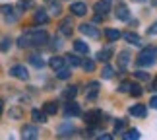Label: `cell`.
Wrapping results in <instances>:
<instances>
[{
  "mask_svg": "<svg viewBox=\"0 0 157 140\" xmlns=\"http://www.w3.org/2000/svg\"><path fill=\"white\" fill-rule=\"evenodd\" d=\"M82 66H83V70H87V72H93V68H95V62H93V60H83V62H82Z\"/></svg>",
  "mask_w": 157,
  "mask_h": 140,
  "instance_id": "obj_33",
  "label": "cell"
},
{
  "mask_svg": "<svg viewBox=\"0 0 157 140\" xmlns=\"http://www.w3.org/2000/svg\"><path fill=\"white\" fill-rule=\"evenodd\" d=\"M147 35H157V22H155L153 26H151V27L147 29Z\"/></svg>",
  "mask_w": 157,
  "mask_h": 140,
  "instance_id": "obj_40",
  "label": "cell"
},
{
  "mask_svg": "<svg viewBox=\"0 0 157 140\" xmlns=\"http://www.w3.org/2000/svg\"><path fill=\"white\" fill-rule=\"evenodd\" d=\"M29 62H31L35 68H43L45 66V60L39 57V54H31V57H29Z\"/></svg>",
  "mask_w": 157,
  "mask_h": 140,
  "instance_id": "obj_19",
  "label": "cell"
},
{
  "mask_svg": "<svg viewBox=\"0 0 157 140\" xmlns=\"http://www.w3.org/2000/svg\"><path fill=\"white\" fill-rule=\"evenodd\" d=\"M151 90H153V92H157V78L151 82Z\"/></svg>",
  "mask_w": 157,
  "mask_h": 140,
  "instance_id": "obj_42",
  "label": "cell"
},
{
  "mask_svg": "<svg viewBox=\"0 0 157 140\" xmlns=\"http://www.w3.org/2000/svg\"><path fill=\"white\" fill-rule=\"evenodd\" d=\"M130 86H132V84L130 82H122V84H120V92H128V90H130Z\"/></svg>",
  "mask_w": 157,
  "mask_h": 140,
  "instance_id": "obj_37",
  "label": "cell"
},
{
  "mask_svg": "<svg viewBox=\"0 0 157 140\" xmlns=\"http://www.w3.org/2000/svg\"><path fill=\"white\" fill-rule=\"evenodd\" d=\"M0 113H2V101H0Z\"/></svg>",
  "mask_w": 157,
  "mask_h": 140,
  "instance_id": "obj_44",
  "label": "cell"
},
{
  "mask_svg": "<svg viewBox=\"0 0 157 140\" xmlns=\"http://www.w3.org/2000/svg\"><path fill=\"white\" fill-rule=\"evenodd\" d=\"M128 92H130L132 95H136V97H140V95L144 94V90H142L140 86H130V90H128Z\"/></svg>",
  "mask_w": 157,
  "mask_h": 140,
  "instance_id": "obj_34",
  "label": "cell"
},
{
  "mask_svg": "<svg viewBox=\"0 0 157 140\" xmlns=\"http://www.w3.org/2000/svg\"><path fill=\"white\" fill-rule=\"evenodd\" d=\"M47 2L51 4V14H52V16H60V12H62V8H60V4H56L54 0H47Z\"/></svg>",
  "mask_w": 157,
  "mask_h": 140,
  "instance_id": "obj_27",
  "label": "cell"
},
{
  "mask_svg": "<svg viewBox=\"0 0 157 140\" xmlns=\"http://www.w3.org/2000/svg\"><path fill=\"white\" fill-rule=\"evenodd\" d=\"M122 37H124L126 41H128V43H132V45H140V43H142V39L138 37L136 33H130V31H128V33H124Z\"/></svg>",
  "mask_w": 157,
  "mask_h": 140,
  "instance_id": "obj_21",
  "label": "cell"
},
{
  "mask_svg": "<svg viewBox=\"0 0 157 140\" xmlns=\"http://www.w3.org/2000/svg\"><path fill=\"white\" fill-rule=\"evenodd\" d=\"M49 64H51L52 70H58V68H62V66H64V58L62 57H52Z\"/></svg>",
  "mask_w": 157,
  "mask_h": 140,
  "instance_id": "obj_18",
  "label": "cell"
},
{
  "mask_svg": "<svg viewBox=\"0 0 157 140\" xmlns=\"http://www.w3.org/2000/svg\"><path fill=\"white\" fill-rule=\"evenodd\" d=\"M130 115H134V117H146V105L144 103H136V105L130 107Z\"/></svg>",
  "mask_w": 157,
  "mask_h": 140,
  "instance_id": "obj_9",
  "label": "cell"
},
{
  "mask_svg": "<svg viewBox=\"0 0 157 140\" xmlns=\"http://www.w3.org/2000/svg\"><path fill=\"white\" fill-rule=\"evenodd\" d=\"M70 10H72V14H74V16H86L87 6L83 4V2H74V4L70 6Z\"/></svg>",
  "mask_w": 157,
  "mask_h": 140,
  "instance_id": "obj_7",
  "label": "cell"
},
{
  "mask_svg": "<svg viewBox=\"0 0 157 140\" xmlns=\"http://www.w3.org/2000/svg\"><path fill=\"white\" fill-rule=\"evenodd\" d=\"M31 117H33L35 123H45V121H47V113L45 111H39V109H33Z\"/></svg>",
  "mask_w": 157,
  "mask_h": 140,
  "instance_id": "obj_15",
  "label": "cell"
},
{
  "mask_svg": "<svg viewBox=\"0 0 157 140\" xmlns=\"http://www.w3.org/2000/svg\"><path fill=\"white\" fill-rule=\"evenodd\" d=\"M66 60H68V62H70L72 66H78V64H82V60H80V58H78V57H72V54H70V57H68V58H66Z\"/></svg>",
  "mask_w": 157,
  "mask_h": 140,
  "instance_id": "obj_35",
  "label": "cell"
},
{
  "mask_svg": "<svg viewBox=\"0 0 157 140\" xmlns=\"http://www.w3.org/2000/svg\"><path fill=\"white\" fill-rule=\"evenodd\" d=\"M124 129V121H117V125H114V132H120Z\"/></svg>",
  "mask_w": 157,
  "mask_h": 140,
  "instance_id": "obj_39",
  "label": "cell"
},
{
  "mask_svg": "<svg viewBox=\"0 0 157 140\" xmlns=\"http://www.w3.org/2000/svg\"><path fill=\"white\" fill-rule=\"evenodd\" d=\"M35 22L37 23H47L49 22V14H47L45 10H37L35 12Z\"/></svg>",
  "mask_w": 157,
  "mask_h": 140,
  "instance_id": "obj_17",
  "label": "cell"
},
{
  "mask_svg": "<svg viewBox=\"0 0 157 140\" xmlns=\"http://www.w3.org/2000/svg\"><path fill=\"white\" fill-rule=\"evenodd\" d=\"M134 76L138 78V80H149V76L146 74V72H134Z\"/></svg>",
  "mask_w": 157,
  "mask_h": 140,
  "instance_id": "obj_36",
  "label": "cell"
},
{
  "mask_svg": "<svg viewBox=\"0 0 157 140\" xmlns=\"http://www.w3.org/2000/svg\"><path fill=\"white\" fill-rule=\"evenodd\" d=\"M31 6H33L31 0H20V2H17V8H20V12L25 10V8H31Z\"/></svg>",
  "mask_w": 157,
  "mask_h": 140,
  "instance_id": "obj_32",
  "label": "cell"
},
{
  "mask_svg": "<svg viewBox=\"0 0 157 140\" xmlns=\"http://www.w3.org/2000/svg\"><path fill=\"white\" fill-rule=\"evenodd\" d=\"M29 33H31V45H35V47L47 45V41H49V33L43 31V29H37V31H29Z\"/></svg>",
  "mask_w": 157,
  "mask_h": 140,
  "instance_id": "obj_2",
  "label": "cell"
},
{
  "mask_svg": "<svg viewBox=\"0 0 157 140\" xmlns=\"http://www.w3.org/2000/svg\"><path fill=\"white\" fill-rule=\"evenodd\" d=\"M12 10H14L12 6H2V8H0V12H2V14L6 16V22H16V18H17V16H16Z\"/></svg>",
  "mask_w": 157,
  "mask_h": 140,
  "instance_id": "obj_12",
  "label": "cell"
},
{
  "mask_svg": "<svg viewBox=\"0 0 157 140\" xmlns=\"http://www.w3.org/2000/svg\"><path fill=\"white\" fill-rule=\"evenodd\" d=\"M101 76H103L105 80H109V78H113V68H111L109 64H105V66H103V72H101Z\"/></svg>",
  "mask_w": 157,
  "mask_h": 140,
  "instance_id": "obj_31",
  "label": "cell"
},
{
  "mask_svg": "<svg viewBox=\"0 0 157 140\" xmlns=\"http://www.w3.org/2000/svg\"><path fill=\"white\" fill-rule=\"evenodd\" d=\"M76 94H78V88L76 86H68L64 90V97L66 99H72V97H76Z\"/></svg>",
  "mask_w": 157,
  "mask_h": 140,
  "instance_id": "obj_28",
  "label": "cell"
},
{
  "mask_svg": "<svg viewBox=\"0 0 157 140\" xmlns=\"http://www.w3.org/2000/svg\"><path fill=\"white\" fill-rule=\"evenodd\" d=\"M109 10H111V0H99V2L95 4V12H97V16H105Z\"/></svg>",
  "mask_w": 157,
  "mask_h": 140,
  "instance_id": "obj_6",
  "label": "cell"
},
{
  "mask_svg": "<svg viewBox=\"0 0 157 140\" xmlns=\"http://www.w3.org/2000/svg\"><path fill=\"white\" fill-rule=\"evenodd\" d=\"M97 92H99V82H89L86 97H87V99H95V97H97Z\"/></svg>",
  "mask_w": 157,
  "mask_h": 140,
  "instance_id": "obj_8",
  "label": "cell"
},
{
  "mask_svg": "<svg viewBox=\"0 0 157 140\" xmlns=\"http://www.w3.org/2000/svg\"><path fill=\"white\" fill-rule=\"evenodd\" d=\"M29 45H31V33H23L21 37L17 39V47H20V49H25Z\"/></svg>",
  "mask_w": 157,
  "mask_h": 140,
  "instance_id": "obj_14",
  "label": "cell"
},
{
  "mask_svg": "<svg viewBox=\"0 0 157 140\" xmlns=\"http://www.w3.org/2000/svg\"><path fill=\"white\" fill-rule=\"evenodd\" d=\"M155 54H157V49H146V51H142V54L136 58V62L140 66H151L155 62Z\"/></svg>",
  "mask_w": 157,
  "mask_h": 140,
  "instance_id": "obj_1",
  "label": "cell"
},
{
  "mask_svg": "<svg viewBox=\"0 0 157 140\" xmlns=\"http://www.w3.org/2000/svg\"><path fill=\"white\" fill-rule=\"evenodd\" d=\"M124 138H126V140H138V138H140V130H138V129H130V130L124 134Z\"/></svg>",
  "mask_w": 157,
  "mask_h": 140,
  "instance_id": "obj_29",
  "label": "cell"
},
{
  "mask_svg": "<svg viewBox=\"0 0 157 140\" xmlns=\"http://www.w3.org/2000/svg\"><path fill=\"white\" fill-rule=\"evenodd\" d=\"M70 74H72V72H70V68H66V66H62V68L56 70V76L60 78V80H68Z\"/></svg>",
  "mask_w": 157,
  "mask_h": 140,
  "instance_id": "obj_26",
  "label": "cell"
},
{
  "mask_svg": "<svg viewBox=\"0 0 157 140\" xmlns=\"http://www.w3.org/2000/svg\"><path fill=\"white\" fill-rule=\"evenodd\" d=\"M43 111H45L47 115H54V113L58 111V105H56L54 101H47V103H45V109H43Z\"/></svg>",
  "mask_w": 157,
  "mask_h": 140,
  "instance_id": "obj_24",
  "label": "cell"
},
{
  "mask_svg": "<svg viewBox=\"0 0 157 140\" xmlns=\"http://www.w3.org/2000/svg\"><path fill=\"white\" fill-rule=\"evenodd\" d=\"M117 18H118V20H128V18H130V12H128V8H126V4L118 2V6H117Z\"/></svg>",
  "mask_w": 157,
  "mask_h": 140,
  "instance_id": "obj_10",
  "label": "cell"
},
{
  "mask_svg": "<svg viewBox=\"0 0 157 140\" xmlns=\"http://www.w3.org/2000/svg\"><path fill=\"white\" fill-rule=\"evenodd\" d=\"M66 115H80V105L76 101H70L66 107Z\"/></svg>",
  "mask_w": 157,
  "mask_h": 140,
  "instance_id": "obj_22",
  "label": "cell"
},
{
  "mask_svg": "<svg viewBox=\"0 0 157 140\" xmlns=\"http://www.w3.org/2000/svg\"><path fill=\"white\" fill-rule=\"evenodd\" d=\"M10 45H12V39H10V37H4V39H2V43H0V51L6 53V51L10 49Z\"/></svg>",
  "mask_w": 157,
  "mask_h": 140,
  "instance_id": "obj_30",
  "label": "cell"
},
{
  "mask_svg": "<svg viewBox=\"0 0 157 140\" xmlns=\"http://www.w3.org/2000/svg\"><path fill=\"white\" fill-rule=\"evenodd\" d=\"M101 117V111H91V113H86L83 115V121H86L87 125H95Z\"/></svg>",
  "mask_w": 157,
  "mask_h": 140,
  "instance_id": "obj_11",
  "label": "cell"
},
{
  "mask_svg": "<svg viewBox=\"0 0 157 140\" xmlns=\"http://www.w3.org/2000/svg\"><path fill=\"white\" fill-rule=\"evenodd\" d=\"M60 33L62 35H72V18H68V20H64L60 23Z\"/></svg>",
  "mask_w": 157,
  "mask_h": 140,
  "instance_id": "obj_13",
  "label": "cell"
},
{
  "mask_svg": "<svg viewBox=\"0 0 157 140\" xmlns=\"http://www.w3.org/2000/svg\"><path fill=\"white\" fill-rule=\"evenodd\" d=\"M80 31L83 33V35H87V37H91V39H99V29H95L91 23H82L80 26Z\"/></svg>",
  "mask_w": 157,
  "mask_h": 140,
  "instance_id": "obj_5",
  "label": "cell"
},
{
  "mask_svg": "<svg viewBox=\"0 0 157 140\" xmlns=\"http://www.w3.org/2000/svg\"><path fill=\"white\" fill-rule=\"evenodd\" d=\"M10 117L20 119V117H21V111H20V109H12V111H10Z\"/></svg>",
  "mask_w": 157,
  "mask_h": 140,
  "instance_id": "obj_38",
  "label": "cell"
},
{
  "mask_svg": "<svg viewBox=\"0 0 157 140\" xmlns=\"http://www.w3.org/2000/svg\"><path fill=\"white\" fill-rule=\"evenodd\" d=\"M74 49L78 53H83V54L89 53V47H87V43H83V41H74Z\"/></svg>",
  "mask_w": 157,
  "mask_h": 140,
  "instance_id": "obj_25",
  "label": "cell"
},
{
  "mask_svg": "<svg viewBox=\"0 0 157 140\" xmlns=\"http://www.w3.org/2000/svg\"><path fill=\"white\" fill-rule=\"evenodd\" d=\"M151 4H153V6H157V0H151Z\"/></svg>",
  "mask_w": 157,
  "mask_h": 140,
  "instance_id": "obj_43",
  "label": "cell"
},
{
  "mask_svg": "<svg viewBox=\"0 0 157 140\" xmlns=\"http://www.w3.org/2000/svg\"><path fill=\"white\" fill-rule=\"evenodd\" d=\"M39 136V130H37V126H33V125H25L21 129V138H25V140H35Z\"/></svg>",
  "mask_w": 157,
  "mask_h": 140,
  "instance_id": "obj_4",
  "label": "cell"
},
{
  "mask_svg": "<svg viewBox=\"0 0 157 140\" xmlns=\"http://www.w3.org/2000/svg\"><path fill=\"white\" fill-rule=\"evenodd\" d=\"M111 49H103V51H99L97 53V60H99V62H107V60L109 58H111Z\"/></svg>",
  "mask_w": 157,
  "mask_h": 140,
  "instance_id": "obj_23",
  "label": "cell"
},
{
  "mask_svg": "<svg viewBox=\"0 0 157 140\" xmlns=\"http://www.w3.org/2000/svg\"><path fill=\"white\" fill-rule=\"evenodd\" d=\"M149 107L157 109V95H155V97H151V99H149Z\"/></svg>",
  "mask_w": 157,
  "mask_h": 140,
  "instance_id": "obj_41",
  "label": "cell"
},
{
  "mask_svg": "<svg viewBox=\"0 0 157 140\" xmlns=\"http://www.w3.org/2000/svg\"><path fill=\"white\" fill-rule=\"evenodd\" d=\"M136 2H142V0H136Z\"/></svg>",
  "mask_w": 157,
  "mask_h": 140,
  "instance_id": "obj_45",
  "label": "cell"
},
{
  "mask_svg": "<svg viewBox=\"0 0 157 140\" xmlns=\"http://www.w3.org/2000/svg\"><path fill=\"white\" fill-rule=\"evenodd\" d=\"M105 37L109 41H117L118 37H122V33H120L118 29H105Z\"/></svg>",
  "mask_w": 157,
  "mask_h": 140,
  "instance_id": "obj_16",
  "label": "cell"
},
{
  "mask_svg": "<svg viewBox=\"0 0 157 140\" xmlns=\"http://www.w3.org/2000/svg\"><path fill=\"white\" fill-rule=\"evenodd\" d=\"M10 76L17 78V80H27V78H29V72H27L25 66H21V64H14V66L10 68Z\"/></svg>",
  "mask_w": 157,
  "mask_h": 140,
  "instance_id": "obj_3",
  "label": "cell"
},
{
  "mask_svg": "<svg viewBox=\"0 0 157 140\" xmlns=\"http://www.w3.org/2000/svg\"><path fill=\"white\" fill-rule=\"evenodd\" d=\"M128 62H130V54L126 53V51H122V53L118 54V66H120V68H126V64H128Z\"/></svg>",
  "mask_w": 157,
  "mask_h": 140,
  "instance_id": "obj_20",
  "label": "cell"
}]
</instances>
